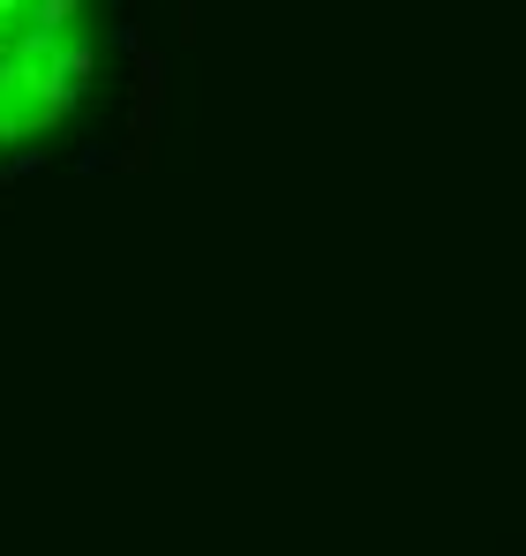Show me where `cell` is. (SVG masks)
Returning <instances> with one entry per match:
<instances>
[{
  "mask_svg": "<svg viewBox=\"0 0 526 556\" xmlns=\"http://www.w3.org/2000/svg\"><path fill=\"white\" fill-rule=\"evenodd\" d=\"M98 76V0H0V151L76 121Z\"/></svg>",
  "mask_w": 526,
  "mask_h": 556,
  "instance_id": "1",
  "label": "cell"
}]
</instances>
